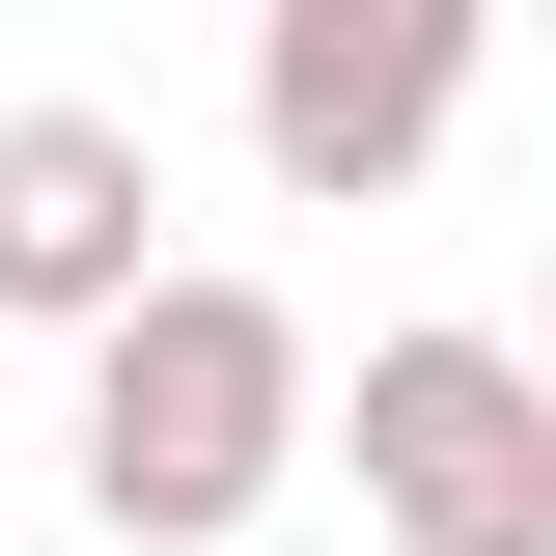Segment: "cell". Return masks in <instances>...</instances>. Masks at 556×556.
<instances>
[{"mask_svg":"<svg viewBox=\"0 0 556 556\" xmlns=\"http://www.w3.org/2000/svg\"><path fill=\"white\" fill-rule=\"evenodd\" d=\"M445 112H473V0H278V28H251V139H278V195H390Z\"/></svg>","mask_w":556,"mask_h":556,"instance_id":"cell-3","label":"cell"},{"mask_svg":"<svg viewBox=\"0 0 556 556\" xmlns=\"http://www.w3.org/2000/svg\"><path fill=\"white\" fill-rule=\"evenodd\" d=\"M529 390H556V306H529Z\"/></svg>","mask_w":556,"mask_h":556,"instance_id":"cell-5","label":"cell"},{"mask_svg":"<svg viewBox=\"0 0 556 556\" xmlns=\"http://www.w3.org/2000/svg\"><path fill=\"white\" fill-rule=\"evenodd\" d=\"M362 529L390 556H556V390L529 334H362Z\"/></svg>","mask_w":556,"mask_h":556,"instance_id":"cell-2","label":"cell"},{"mask_svg":"<svg viewBox=\"0 0 556 556\" xmlns=\"http://www.w3.org/2000/svg\"><path fill=\"white\" fill-rule=\"evenodd\" d=\"M278 473H306V306H278V278H167V306L84 362V501H112L139 556H223Z\"/></svg>","mask_w":556,"mask_h":556,"instance_id":"cell-1","label":"cell"},{"mask_svg":"<svg viewBox=\"0 0 556 556\" xmlns=\"http://www.w3.org/2000/svg\"><path fill=\"white\" fill-rule=\"evenodd\" d=\"M139 223H167V139L84 112V84H28V112H0V306H56V334L112 362L139 306H167V251H139Z\"/></svg>","mask_w":556,"mask_h":556,"instance_id":"cell-4","label":"cell"}]
</instances>
